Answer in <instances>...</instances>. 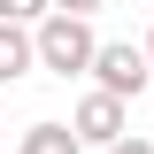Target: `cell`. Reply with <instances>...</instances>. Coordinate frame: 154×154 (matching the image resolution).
<instances>
[{"label": "cell", "instance_id": "cell-6", "mask_svg": "<svg viewBox=\"0 0 154 154\" xmlns=\"http://www.w3.org/2000/svg\"><path fill=\"white\" fill-rule=\"evenodd\" d=\"M46 16H54V0H0V23H23V31H38Z\"/></svg>", "mask_w": 154, "mask_h": 154}, {"label": "cell", "instance_id": "cell-4", "mask_svg": "<svg viewBox=\"0 0 154 154\" xmlns=\"http://www.w3.org/2000/svg\"><path fill=\"white\" fill-rule=\"evenodd\" d=\"M38 69V31H23V23H0V93L16 85V77Z\"/></svg>", "mask_w": 154, "mask_h": 154}, {"label": "cell", "instance_id": "cell-1", "mask_svg": "<svg viewBox=\"0 0 154 154\" xmlns=\"http://www.w3.org/2000/svg\"><path fill=\"white\" fill-rule=\"evenodd\" d=\"M93 62H100L93 23H77V16H46V23H38V69H54V77H93Z\"/></svg>", "mask_w": 154, "mask_h": 154}, {"label": "cell", "instance_id": "cell-2", "mask_svg": "<svg viewBox=\"0 0 154 154\" xmlns=\"http://www.w3.org/2000/svg\"><path fill=\"white\" fill-rule=\"evenodd\" d=\"M146 85H154L146 46H131V38H108V46H100V62H93V93H108V100H139Z\"/></svg>", "mask_w": 154, "mask_h": 154}, {"label": "cell", "instance_id": "cell-10", "mask_svg": "<svg viewBox=\"0 0 154 154\" xmlns=\"http://www.w3.org/2000/svg\"><path fill=\"white\" fill-rule=\"evenodd\" d=\"M146 139H154V131H146Z\"/></svg>", "mask_w": 154, "mask_h": 154}, {"label": "cell", "instance_id": "cell-9", "mask_svg": "<svg viewBox=\"0 0 154 154\" xmlns=\"http://www.w3.org/2000/svg\"><path fill=\"white\" fill-rule=\"evenodd\" d=\"M146 62H154V31H146Z\"/></svg>", "mask_w": 154, "mask_h": 154}, {"label": "cell", "instance_id": "cell-8", "mask_svg": "<svg viewBox=\"0 0 154 154\" xmlns=\"http://www.w3.org/2000/svg\"><path fill=\"white\" fill-rule=\"evenodd\" d=\"M108 154H154V139H123V146H108Z\"/></svg>", "mask_w": 154, "mask_h": 154}, {"label": "cell", "instance_id": "cell-7", "mask_svg": "<svg viewBox=\"0 0 154 154\" xmlns=\"http://www.w3.org/2000/svg\"><path fill=\"white\" fill-rule=\"evenodd\" d=\"M54 16H77V23H93V16H100V0H54Z\"/></svg>", "mask_w": 154, "mask_h": 154}, {"label": "cell", "instance_id": "cell-3", "mask_svg": "<svg viewBox=\"0 0 154 154\" xmlns=\"http://www.w3.org/2000/svg\"><path fill=\"white\" fill-rule=\"evenodd\" d=\"M69 131L85 139V146H123V139H131V116H123V100H108V93H85L77 100V116H69Z\"/></svg>", "mask_w": 154, "mask_h": 154}, {"label": "cell", "instance_id": "cell-5", "mask_svg": "<svg viewBox=\"0 0 154 154\" xmlns=\"http://www.w3.org/2000/svg\"><path fill=\"white\" fill-rule=\"evenodd\" d=\"M23 154H85V139H77L69 123H31V131H23Z\"/></svg>", "mask_w": 154, "mask_h": 154}]
</instances>
